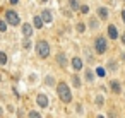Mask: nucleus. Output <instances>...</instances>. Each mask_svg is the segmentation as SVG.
<instances>
[{
	"mask_svg": "<svg viewBox=\"0 0 125 118\" xmlns=\"http://www.w3.org/2000/svg\"><path fill=\"white\" fill-rule=\"evenodd\" d=\"M57 96L58 99L63 103V104H70L74 101V96H72V89L69 86L67 80H58L57 82Z\"/></svg>",
	"mask_w": 125,
	"mask_h": 118,
	"instance_id": "f257e3e1",
	"label": "nucleus"
},
{
	"mask_svg": "<svg viewBox=\"0 0 125 118\" xmlns=\"http://www.w3.org/2000/svg\"><path fill=\"white\" fill-rule=\"evenodd\" d=\"M93 51L96 55H99V57L108 51V38H106V34H98L93 39Z\"/></svg>",
	"mask_w": 125,
	"mask_h": 118,
	"instance_id": "f03ea898",
	"label": "nucleus"
},
{
	"mask_svg": "<svg viewBox=\"0 0 125 118\" xmlns=\"http://www.w3.org/2000/svg\"><path fill=\"white\" fill-rule=\"evenodd\" d=\"M34 51H36V57L41 58V60H46L50 55H52V46L46 39H38L34 43Z\"/></svg>",
	"mask_w": 125,
	"mask_h": 118,
	"instance_id": "7ed1b4c3",
	"label": "nucleus"
},
{
	"mask_svg": "<svg viewBox=\"0 0 125 118\" xmlns=\"http://www.w3.org/2000/svg\"><path fill=\"white\" fill-rule=\"evenodd\" d=\"M4 19H5L7 24L12 26V28L21 26V16H19V12H17L16 9H7V10L4 12Z\"/></svg>",
	"mask_w": 125,
	"mask_h": 118,
	"instance_id": "20e7f679",
	"label": "nucleus"
},
{
	"mask_svg": "<svg viewBox=\"0 0 125 118\" xmlns=\"http://www.w3.org/2000/svg\"><path fill=\"white\" fill-rule=\"evenodd\" d=\"M84 65H86V62H84V58L81 55H74L70 58V67H72L74 72H82L84 70Z\"/></svg>",
	"mask_w": 125,
	"mask_h": 118,
	"instance_id": "39448f33",
	"label": "nucleus"
},
{
	"mask_svg": "<svg viewBox=\"0 0 125 118\" xmlns=\"http://www.w3.org/2000/svg\"><path fill=\"white\" fill-rule=\"evenodd\" d=\"M106 38L110 41H116L120 38V31H118V28L115 24H108L106 26Z\"/></svg>",
	"mask_w": 125,
	"mask_h": 118,
	"instance_id": "423d86ee",
	"label": "nucleus"
},
{
	"mask_svg": "<svg viewBox=\"0 0 125 118\" xmlns=\"http://www.w3.org/2000/svg\"><path fill=\"white\" fill-rule=\"evenodd\" d=\"M96 16L99 17L101 22L108 21V19H110V7H106V5H98V7H96Z\"/></svg>",
	"mask_w": 125,
	"mask_h": 118,
	"instance_id": "0eeeda50",
	"label": "nucleus"
},
{
	"mask_svg": "<svg viewBox=\"0 0 125 118\" xmlns=\"http://www.w3.org/2000/svg\"><path fill=\"white\" fill-rule=\"evenodd\" d=\"M55 62H57V65L60 67V69H69V57L63 53V51H58L57 55H55Z\"/></svg>",
	"mask_w": 125,
	"mask_h": 118,
	"instance_id": "6e6552de",
	"label": "nucleus"
},
{
	"mask_svg": "<svg viewBox=\"0 0 125 118\" xmlns=\"http://www.w3.org/2000/svg\"><path fill=\"white\" fill-rule=\"evenodd\" d=\"M82 77H84V80H86L87 84H94V82H96V72H94L91 67H84Z\"/></svg>",
	"mask_w": 125,
	"mask_h": 118,
	"instance_id": "1a4fd4ad",
	"label": "nucleus"
},
{
	"mask_svg": "<svg viewBox=\"0 0 125 118\" xmlns=\"http://www.w3.org/2000/svg\"><path fill=\"white\" fill-rule=\"evenodd\" d=\"M86 24H87V31H98L99 26H101V21H99L98 16H89Z\"/></svg>",
	"mask_w": 125,
	"mask_h": 118,
	"instance_id": "9d476101",
	"label": "nucleus"
},
{
	"mask_svg": "<svg viewBox=\"0 0 125 118\" xmlns=\"http://www.w3.org/2000/svg\"><path fill=\"white\" fill-rule=\"evenodd\" d=\"M34 31H36V29H34V26H33L31 22H21V33H22V36L31 38Z\"/></svg>",
	"mask_w": 125,
	"mask_h": 118,
	"instance_id": "9b49d317",
	"label": "nucleus"
},
{
	"mask_svg": "<svg viewBox=\"0 0 125 118\" xmlns=\"http://www.w3.org/2000/svg\"><path fill=\"white\" fill-rule=\"evenodd\" d=\"M36 104H38L41 109L48 108V104H50V99H48V96H46L45 92H38V94H36Z\"/></svg>",
	"mask_w": 125,
	"mask_h": 118,
	"instance_id": "f8f14e48",
	"label": "nucleus"
},
{
	"mask_svg": "<svg viewBox=\"0 0 125 118\" xmlns=\"http://www.w3.org/2000/svg\"><path fill=\"white\" fill-rule=\"evenodd\" d=\"M108 87H110V91H111L115 96L122 94V82H120L118 79H111V80H110V84H108Z\"/></svg>",
	"mask_w": 125,
	"mask_h": 118,
	"instance_id": "ddd939ff",
	"label": "nucleus"
},
{
	"mask_svg": "<svg viewBox=\"0 0 125 118\" xmlns=\"http://www.w3.org/2000/svg\"><path fill=\"white\" fill-rule=\"evenodd\" d=\"M94 55H96V53L93 51V48H87V46H86V48H84V55H82V58H84L86 63L93 65V63H94Z\"/></svg>",
	"mask_w": 125,
	"mask_h": 118,
	"instance_id": "4468645a",
	"label": "nucleus"
},
{
	"mask_svg": "<svg viewBox=\"0 0 125 118\" xmlns=\"http://www.w3.org/2000/svg\"><path fill=\"white\" fill-rule=\"evenodd\" d=\"M108 72H111V74H116L118 70H120V65H118V60H115V58H110L108 62H106V67H104Z\"/></svg>",
	"mask_w": 125,
	"mask_h": 118,
	"instance_id": "2eb2a0df",
	"label": "nucleus"
},
{
	"mask_svg": "<svg viewBox=\"0 0 125 118\" xmlns=\"http://www.w3.org/2000/svg\"><path fill=\"white\" fill-rule=\"evenodd\" d=\"M70 84H72L74 89H81L82 87V77L79 75V72H74L70 75Z\"/></svg>",
	"mask_w": 125,
	"mask_h": 118,
	"instance_id": "dca6fc26",
	"label": "nucleus"
},
{
	"mask_svg": "<svg viewBox=\"0 0 125 118\" xmlns=\"http://www.w3.org/2000/svg\"><path fill=\"white\" fill-rule=\"evenodd\" d=\"M40 16H41V19L45 21V24H52V22H53V12H52L50 9H43V10L40 12Z\"/></svg>",
	"mask_w": 125,
	"mask_h": 118,
	"instance_id": "f3484780",
	"label": "nucleus"
},
{
	"mask_svg": "<svg viewBox=\"0 0 125 118\" xmlns=\"http://www.w3.org/2000/svg\"><path fill=\"white\" fill-rule=\"evenodd\" d=\"M33 26H34V29H43V26H45V21L41 19V16H40V14L33 16Z\"/></svg>",
	"mask_w": 125,
	"mask_h": 118,
	"instance_id": "a211bd4d",
	"label": "nucleus"
},
{
	"mask_svg": "<svg viewBox=\"0 0 125 118\" xmlns=\"http://www.w3.org/2000/svg\"><path fill=\"white\" fill-rule=\"evenodd\" d=\"M74 29H75V33H77V34H84V33L87 31V24H86L84 21H77Z\"/></svg>",
	"mask_w": 125,
	"mask_h": 118,
	"instance_id": "6ab92c4d",
	"label": "nucleus"
},
{
	"mask_svg": "<svg viewBox=\"0 0 125 118\" xmlns=\"http://www.w3.org/2000/svg\"><path fill=\"white\" fill-rule=\"evenodd\" d=\"M67 5L72 12H79V7H81V0H67Z\"/></svg>",
	"mask_w": 125,
	"mask_h": 118,
	"instance_id": "aec40b11",
	"label": "nucleus"
},
{
	"mask_svg": "<svg viewBox=\"0 0 125 118\" xmlns=\"http://www.w3.org/2000/svg\"><path fill=\"white\" fill-rule=\"evenodd\" d=\"M22 50H26V51H29L31 48H33V41H31V38H26L24 36V39H22Z\"/></svg>",
	"mask_w": 125,
	"mask_h": 118,
	"instance_id": "412c9836",
	"label": "nucleus"
},
{
	"mask_svg": "<svg viewBox=\"0 0 125 118\" xmlns=\"http://www.w3.org/2000/svg\"><path fill=\"white\" fill-rule=\"evenodd\" d=\"M55 82H57V80H55V75H53V74H48V75L45 77V86H50V87H52V86H55Z\"/></svg>",
	"mask_w": 125,
	"mask_h": 118,
	"instance_id": "4be33fe9",
	"label": "nucleus"
},
{
	"mask_svg": "<svg viewBox=\"0 0 125 118\" xmlns=\"http://www.w3.org/2000/svg\"><path fill=\"white\" fill-rule=\"evenodd\" d=\"M94 104H96L98 108H103V104H104V96H103V94H96V98H94Z\"/></svg>",
	"mask_w": 125,
	"mask_h": 118,
	"instance_id": "5701e85b",
	"label": "nucleus"
},
{
	"mask_svg": "<svg viewBox=\"0 0 125 118\" xmlns=\"http://www.w3.org/2000/svg\"><path fill=\"white\" fill-rule=\"evenodd\" d=\"M7 62H9L7 53H5V51H0V67H5V65H7Z\"/></svg>",
	"mask_w": 125,
	"mask_h": 118,
	"instance_id": "b1692460",
	"label": "nucleus"
},
{
	"mask_svg": "<svg viewBox=\"0 0 125 118\" xmlns=\"http://www.w3.org/2000/svg\"><path fill=\"white\" fill-rule=\"evenodd\" d=\"M7 28H9V24H7V21L5 19H0V33H7Z\"/></svg>",
	"mask_w": 125,
	"mask_h": 118,
	"instance_id": "393cba45",
	"label": "nucleus"
},
{
	"mask_svg": "<svg viewBox=\"0 0 125 118\" xmlns=\"http://www.w3.org/2000/svg\"><path fill=\"white\" fill-rule=\"evenodd\" d=\"M79 12H81L82 16H87V14H89V5H86V4H81V7H79Z\"/></svg>",
	"mask_w": 125,
	"mask_h": 118,
	"instance_id": "a878e982",
	"label": "nucleus"
},
{
	"mask_svg": "<svg viewBox=\"0 0 125 118\" xmlns=\"http://www.w3.org/2000/svg\"><path fill=\"white\" fill-rule=\"evenodd\" d=\"M94 72H96L98 77H104V75H106V69H104V67H98Z\"/></svg>",
	"mask_w": 125,
	"mask_h": 118,
	"instance_id": "bb28decb",
	"label": "nucleus"
},
{
	"mask_svg": "<svg viewBox=\"0 0 125 118\" xmlns=\"http://www.w3.org/2000/svg\"><path fill=\"white\" fill-rule=\"evenodd\" d=\"M28 116L29 118H41V113L36 111V109H31V111H28Z\"/></svg>",
	"mask_w": 125,
	"mask_h": 118,
	"instance_id": "cd10ccee",
	"label": "nucleus"
},
{
	"mask_svg": "<svg viewBox=\"0 0 125 118\" xmlns=\"http://www.w3.org/2000/svg\"><path fill=\"white\" fill-rule=\"evenodd\" d=\"M75 115H79V116H81V115H84V106H82L81 103H77V104H75Z\"/></svg>",
	"mask_w": 125,
	"mask_h": 118,
	"instance_id": "c85d7f7f",
	"label": "nucleus"
},
{
	"mask_svg": "<svg viewBox=\"0 0 125 118\" xmlns=\"http://www.w3.org/2000/svg\"><path fill=\"white\" fill-rule=\"evenodd\" d=\"M9 4H10L12 7H17V5H19L21 2H19V0H9Z\"/></svg>",
	"mask_w": 125,
	"mask_h": 118,
	"instance_id": "c756f323",
	"label": "nucleus"
},
{
	"mask_svg": "<svg viewBox=\"0 0 125 118\" xmlns=\"http://www.w3.org/2000/svg\"><path fill=\"white\" fill-rule=\"evenodd\" d=\"M118 39H120V43H122V45H123V46H125V33H122V34H120V38H118Z\"/></svg>",
	"mask_w": 125,
	"mask_h": 118,
	"instance_id": "7c9ffc66",
	"label": "nucleus"
},
{
	"mask_svg": "<svg viewBox=\"0 0 125 118\" xmlns=\"http://www.w3.org/2000/svg\"><path fill=\"white\" fill-rule=\"evenodd\" d=\"M120 19H122V22L125 24V9H122V12H120Z\"/></svg>",
	"mask_w": 125,
	"mask_h": 118,
	"instance_id": "2f4dec72",
	"label": "nucleus"
},
{
	"mask_svg": "<svg viewBox=\"0 0 125 118\" xmlns=\"http://www.w3.org/2000/svg\"><path fill=\"white\" fill-rule=\"evenodd\" d=\"M120 62H123V63H125V51H122V53H120Z\"/></svg>",
	"mask_w": 125,
	"mask_h": 118,
	"instance_id": "473e14b6",
	"label": "nucleus"
},
{
	"mask_svg": "<svg viewBox=\"0 0 125 118\" xmlns=\"http://www.w3.org/2000/svg\"><path fill=\"white\" fill-rule=\"evenodd\" d=\"M0 116H4V108H2V104H0Z\"/></svg>",
	"mask_w": 125,
	"mask_h": 118,
	"instance_id": "72a5a7b5",
	"label": "nucleus"
},
{
	"mask_svg": "<svg viewBox=\"0 0 125 118\" xmlns=\"http://www.w3.org/2000/svg\"><path fill=\"white\" fill-rule=\"evenodd\" d=\"M2 80H4V77H2V74H0V84H2Z\"/></svg>",
	"mask_w": 125,
	"mask_h": 118,
	"instance_id": "f704fd0d",
	"label": "nucleus"
},
{
	"mask_svg": "<svg viewBox=\"0 0 125 118\" xmlns=\"http://www.w3.org/2000/svg\"><path fill=\"white\" fill-rule=\"evenodd\" d=\"M40 2H41V4H46V2H48V0H40Z\"/></svg>",
	"mask_w": 125,
	"mask_h": 118,
	"instance_id": "c9c22d12",
	"label": "nucleus"
},
{
	"mask_svg": "<svg viewBox=\"0 0 125 118\" xmlns=\"http://www.w3.org/2000/svg\"><path fill=\"white\" fill-rule=\"evenodd\" d=\"M123 101H125V94H123Z\"/></svg>",
	"mask_w": 125,
	"mask_h": 118,
	"instance_id": "e433bc0d",
	"label": "nucleus"
},
{
	"mask_svg": "<svg viewBox=\"0 0 125 118\" xmlns=\"http://www.w3.org/2000/svg\"><path fill=\"white\" fill-rule=\"evenodd\" d=\"M122 2H123V4H125V0H122Z\"/></svg>",
	"mask_w": 125,
	"mask_h": 118,
	"instance_id": "4c0bfd02",
	"label": "nucleus"
},
{
	"mask_svg": "<svg viewBox=\"0 0 125 118\" xmlns=\"http://www.w3.org/2000/svg\"><path fill=\"white\" fill-rule=\"evenodd\" d=\"M0 34H2V33H0Z\"/></svg>",
	"mask_w": 125,
	"mask_h": 118,
	"instance_id": "58836bf2",
	"label": "nucleus"
}]
</instances>
